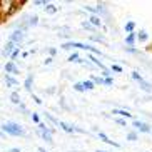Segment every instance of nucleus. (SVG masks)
<instances>
[{
    "mask_svg": "<svg viewBox=\"0 0 152 152\" xmlns=\"http://www.w3.org/2000/svg\"><path fill=\"white\" fill-rule=\"evenodd\" d=\"M4 130H7V132H10V134H14V135H20V134H23L22 129H18L17 125H14V124L4 125Z\"/></svg>",
    "mask_w": 152,
    "mask_h": 152,
    "instance_id": "obj_1",
    "label": "nucleus"
},
{
    "mask_svg": "<svg viewBox=\"0 0 152 152\" xmlns=\"http://www.w3.org/2000/svg\"><path fill=\"white\" fill-rule=\"evenodd\" d=\"M7 70H10V72H17V70H15V67L12 65V64H9V65H7Z\"/></svg>",
    "mask_w": 152,
    "mask_h": 152,
    "instance_id": "obj_6",
    "label": "nucleus"
},
{
    "mask_svg": "<svg viewBox=\"0 0 152 152\" xmlns=\"http://www.w3.org/2000/svg\"><path fill=\"white\" fill-rule=\"evenodd\" d=\"M99 137L102 139V140H105V142H107V144H112V145H115V147H117V144H115V142H112V140H109V139L105 137V135H104L102 132H100V134H99Z\"/></svg>",
    "mask_w": 152,
    "mask_h": 152,
    "instance_id": "obj_2",
    "label": "nucleus"
},
{
    "mask_svg": "<svg viewBox=\"0 0 152 152\" xmlns=\"http://www.w3.org/2000/svg\"><path fill=\"white\" fill-rule=\"evenodd\" d=\"M114 114H121V115H125V117H129L130 114H127V112H122V110H115Z\"/></svg>",
    "mask_w": 152,
    "mask_h": 152,
    "instance_id": "obj_5",
    "label": "nucleus"
},
{
    "mask_svg": "<svg viewBox=\"0 0 152 152\" xmlns=\"http://www.w3.org/2000/svg\"><path fill=\"white\" fill-rule=\"evenodd\" d=\"M84 87H85V89H92V84H90V82H85Z\"/></svg>",
    "mask_w": 152,
    "mask_h": 152,
    "instance_id": "obj_8",
    "label": "nucleus"
},
{
    "mask_svg": "<svg viewBox=\"0 0 152 152\" xmlns=\"http://www.w3.org/2000/svg\"><path fill=\"white\" fill-rule=\"evenodd\" d=\"M90 20H92V23H94V25H100V22H99V18H97V17H92Z\"/></svg>",
    "mask_w": 152,
    "mask_h": 152,
    "instance_id": "obj_4",
    "label": "nucleus"
},
{
    "mask_svg": "<svg viewBox=\"0 0 152 152\" xmlns=\"http://www.w3.org/2000/svg\"><path fill=\"white\" fill-rule=\"evenodd\" d=\"M7 82H9L10 85H15V84H17V82H15L14 79H10V77H7Z\"/></svg>",
    "mask_w": 152,
    "mask_h": 152,
    "instance_id": "obj_7",
    "label": "nucleus"
},
{
    "mask_svg": "<svg viewBox=\"0 0 152 152\" xmlns=\"http://www.w3.org/2000/svg\"><path fill=\"white\" fill-rule=\"evenodd\" d=\"M129 139H130V140H135V139H137V135H135V134H129Z\"/></svg>",
    "mask_w": 152,
    "mask_h": 152,
    "instance_id": "obj_9",
    "label": "nucleus"
},
{
    "mask_svg": "<svg viewBox=\"0 0 152 152\" xmlns=\"http://www.w3.org/2000/svg\"><path fill=\"white\" fill-rule=\"evenodd\" d=\"M12 102H15V104L20 102V99H18V95H17V94H12Z\"/></svg>",
    "mask_w": 152,
    "mask_h": 152,
    "instance_id": "obj_3",
    "label": "nucleus"
}]
</instances>
